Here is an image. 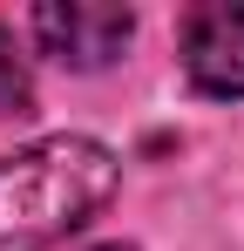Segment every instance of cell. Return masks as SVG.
<instances>
[{
  "instance_id": "5b68a950",
  "label": "cell",
  "mask_w": 244,
  "mask_h": 251,
  "mask_svg": "<svg viewBox=\"0 0 244 251\" xmlns=\"http://www.w3.org/2000/svg\"><path fill=\"white\" fill-rule=\"evenodd\" d=\"M95 251H129V245H95Z\"/></svg>"
},
{
  "instance_id": "3957f363",
  "label": "cell",
  "mask_w": 244,
  "mask_h": 251,
  "mask_svg": "<svg viewBox=\"0 0 244 251\" xmlns=\"http://www.w3.org/2000/svg\"><path fill=\"white\" fill-rule=\"evenodd\" d=\"M183 75L203 95H244V7L183 14Z\"/></svg>"
},
{
  "instance_id": "7a4b0ae2",
  "label": "cell",
  "mask_w": 244,
  "mask_h": 251,
  "mask_svg": "<svg viewBox=\"0 0 244 251\" xmlns=\"http://www.w3.org/2000/svg\"><path fill=\"white\" fill-rule=\"evenodd\" d=\"M27 27L61 68H109L136 34V14L109 0H68V7H34Z\"/></svg>"
},
{
  "instance_id": "6da1fadb",
  "label": "cell",
  "mask_w": 244,
  "mask_h": 251,
  "mask_svg": "<svg viewBox=\"0 0 244 251\" xmlns=\"http://www.w3.org/2000/svg\"><path fill=\"white\" fill-rule=\"evenodd\" d=\"M122 163L95 136H41L0 156V251H48L116 197Z\"/></svg>"
},
{
  "instance_id": "277c9868",
  "label": "cell",
  "mask_w": 244,
  "mask_h": 251,
  "mask_svg": "<svg viewBox=\"0 0 244 251\" xmlns=\"http://www.w3.org/2000/svg\"><path fill=\"white\" fill-rule=\"evenodd\" d=\"M14 109H27V68L14 54V34L0 27V116H14Z\"/></svg>"
}]
</instances>
